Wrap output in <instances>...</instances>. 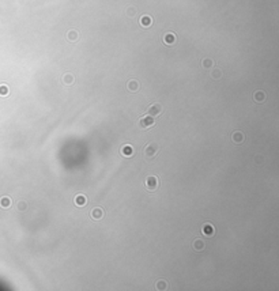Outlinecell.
<instances>
[{
	"mask_svg": "<svg viewBox=\"0 0 279 291\" xmlns=\"http://www.w3.org/2000/svg\"><path fill=\"white\" fill-rule=\"evenodd\" d=\"M162 112H164V106L158 102L151 103V105L147 108V114L151 116V117H157V116H159Z\"/></svg>",
	"mask_w": 279,
	"mask_h": 291,
	"instance_id": "6da1fadb",
	"label": "cell"
},
{
	"mask_svg": "<svg viewBox=\"0 0 279 291\" xmlns=\"http://www.w3.org/2000/svg\"><path fill=\"white\" fill-rule=\"evenodd\" d=\"M159 147H158V144L155 143H150V144H147L146 147H144V156L148 159L154 158V156L157 155V153H158Z\"/></svg>",
	"mask_w": 279,
	"mask_h": 291,
	"instance_id": "7a4b0ae2",
	"label": "cell"
},
{
	"mask_svg": "<svg viewBox=\"0 0 279 291\" xmlns=\"http://www.w3.org/2000/svg\"><path fill=\"white\" fill-rule=\"evenodd\" d=\"M154 124H155V121H154V117H151V116L146 114V116H143V117L139 118L138 125L140 126V128H143V129H147V128H151Z\"/></svg>",
	"mask_w": 279,
	"mask_h": 291,
	"instance_id": "3957f363",
	"label": "cell"
},
{
	"mask_svg": "<svg viewBox=\"0 0 279 291\" xmlns=\"http://www.w3.org/2000/svg\"><path fill=\"white\" fill-rule=\"evenodd\" d=\"M158 185H159L158 177H155V176L147 177V180H146V188L148 189V191H155V189L158 188Z\"/></svg>",
	"mask_w": 279,
	"mask_h": 291,
	"instance_id": "277c9868",
	"label": "cell"
},
{
	"mask_svg": "<svg viewBox=\"0 0 279 291\" xmlns=\"http://www.w3.org/2000/svg\"><path fill=\"white\" fill-rule=\"evenodd\" d=\"M120 153L123 156H125V158H131V156L134 155V148L131 144H123L120 148Z\"/></svg>",
	"mask_w": 279,
	"mask_h": 291,
	"instance_id": "5b68a950",
	"label": "cell"
},
{
	"mask_svg": "<svg viewBox=\"0 0 279 291\" xmlns=\"http://www.w3.org/2000/svg\"><path fill=\"white\" fill-rule=\"evenodd\" d=\"M127 88H128L131 93H138L139 88H140V85H139V82L136 79H129L128 82H127Z\"/></svg>",
	"mask_w": 279,
	"mask_h": 291,
	"instance_id": "8992f818",
	"label": "cell"
},
{
	"mask_svg": "<svg viewBox=\"0 0 279 291\" xmlns=\"http://www.w3.org/2000/svg\"><path fill=\"white\" fill-rule=\"evenodd\" d=\"M202 233L204 235H207V237H212V235L215 234V229H214V226H212L211 223H204L203 224V227H202Z\"/></svg>",
	"mask_w": 279,
	"mask_h": 291,
	"instance_id": "52a82bcc",
	"label": "cell"
},
{
	"mask_svg": "<svg viewBox=\"0 0 279 291\" xmlns=\"http://www.w3.org/2000/svg\"><path fill=\"white\" fill-rule=\"evenodd\" d=\"M90 215H91V218H93L94 221H101L105 214H104V209H102V208L97 207V208H93V209H91Z\"/></svg>",
	"mask_w": 279,
	"mask_h": 291,
	"instance_id": "ba28073f",
	"label": "cell"
},
{
	"mask_svg": "<svg viewBox=\"0 0 279 291\" xmlns=\"http://www.w3.org/2000/svg\"><path fill=\"white\" fill-rule=\"evenodd\" d=\"M204 248H206V244H204V241L200 239V238H196L194 242H192V249H194L195 252H197V253L202 252Z\"/></svg>",
	"mask_w": 279,
	"mask_h": 291,
	"instance_id": "9c48e42d",
	"label": "cell"
},
{
	"mask_svg": "<svg viewBox=\"0 0 279 291\" xmlns=\"http://www.w3.org/2000/svg\"><path fill=\"white\" fill-rule=\"evenodd\" d=\"M74 203L76 204L78 207H85L87 204V199H86L85 194H76L75 199H74Z\"/></svg>",
	"mask_w": 279,
	"mask_h": 291,
	"instance_id": "30bf717a",
	"label": "cell"
},
{
	"mask_svg": "<svg viewBox=\"0 0 279 291\" xmlns=\"http://www.w3.org/2000/svg\"><path fill=\"white\" fill-rule=\"evenodd\" d=\"M244 133L241 132V131H236V132H233L232 135V140L234 141L236 144H241L242 141H244Z\"/></svg>",
	"mask_w": 279,
	"mask_h": 291,
	"instance_id": "8fae6325",
	"label": "cell"
},
{
	"mask_svg": "<svg viewBox=\"0 0 279 291\" xmlns=\"http://www.w3.org/2000/svg\"><path fill=\"white\" fill-rule=\"evenodd\" d=\"M266 93L264 91H262V90H257V91L253 94V99H255V102H257V103H263L266 101Z\"/></svg>",
	"mask_w": 279,
	"mask_h": 291,
	"instance_id": "7c38bea8",
	"label": "cell"
},
{
	"mask_svg": "<svg viewBox=\"0 0 279 291\" xmlns=\"http://www.w3.org/2000/svg\"><path fill=\"white\" fill-rule=\"evenodd\" d=\"M11 204H12V201L8 196H4L0 199V207L2 208H8V207H11Z\"/></svg>",
	"mask_w": 279,
	"mask_h": 291,
	"instance_id": "4fadbf2b",
	"label": "cell"
},
{
	"mask_svg": "<svg viewBox=\"0 0 279 291\" xmlns=\"http://www.w3.org/2000/svg\"><path fill=\"white\" fill-rule=\"evenodd\" d=\"M151 23H153V19H151L148 15H143V16L140 18V25H142V26L148 27Z\"/></svg>",
	"mask_w": 279,
	"mask_h": 291,
	"instance_id": "5bb4252c",
	"label": "cell"
},
{
	"mask_svg": "<svg viewBox=\"0 0 279 291\" xmlns=\"http://www.w3.org/2000/svg\"><path fill=\"white\" fill-rule=\"evenodd\" d=\"M164 41H165V44H167V45L174 44V41H176V35H174L173 33H167V34L164 37Z\"/></svg>",
	"mask_w": 279,
	"mask_h": 291,
	"instance_id": "9a60e30c",
	"label": "cell"
},
{
	"mask_svg": "<svg viewBox=\"0 0 279 291\" xmlns=\"http://www.w3.org/2000/svg\"><path fill=\"white\" fill-rule=\"evenodd\" d=\"M63 83L67 85V86L72 85V83H74V76L71 74H64V75H63Z\"/></svg>",
	"mask_w": 279,
	"mask_h": 291,
	"instance_id": "2e32d148",
	"label": "cell"
},
{
	"mask_svg": "<svg viewBox=\"0 0 279 291\" xmlns=\"http://www.w3.org/2000/svg\"><path fill=\"white\" fill-rule=\"evenodd\" d=\"M8 93H10V90H8V87H7L6 85H0V95H2V97L8 95Z\"/></svg>",
	"mask_w": 279,
	"mask_h": 291,
	"instance_id": "e0dca14e",
	"label": "cell"
},
{
	"mask_svg": "<svg viewBox=\"0 0 279 291\" xmlns=\"http://www.w3.org/2000/svg\"><path fill=\"white\" fill-rule=\"evenodd\" d=\"M16 207H18V209H19V211H25V209L27 208V203L25 201V200H21V201H18Z\"/></svg>",
	"mask_w": 279,
	"mask_h": 291,
	"instance_id": "ac0fdd59",
	"label": "cell"
},
{
	"mask_svg": "<svg viewBox=\"0 0 279 291\" xmlns=\"http://www.w3.org/2000/svg\"><path fill=\"white\" fill-rule=\"evenodd\" d=\"M202 65H203V67H204V68H211L212 65H214V63H212L210 59H206V60H203Z\"/></svg>",
	"mask_w": 279,
	"mask_h": 291,
	"instance_id": "d6986e66",
	"label": "cell"
},
{
	"mask_svg": "<svg viewBox=\"0 0 279 291\" xmlns=\"http://www.w3.org/2000/svg\"><path fill=\"white\" fill-rule=\"evenodd\" d=\"M211 76L214 78V79H219V78H220V71L217 70V68H214L212 72H211Z\"/></svg>",
	"mask_w": 279,
	"mask_h": 291,
	"instance_id": "ffe728a7",
	"label": "cell"
},
{
	"mask_svg": "<svg viewBox=\"0 0 279 291\" xmlns=\"http://www.w3.org/2000/svg\"><path fill=\"white\" fill-rule=\"evenodd\" d=\"M166 282H165V280H161V282H158V283H157V288H158V290H166Z\"/></svg>",
	"mask_w": 279,
	"mask_h": 291,
	"instance_id": "44dd1931",
	"label": "cell"
},
{
	"mask_svg": "<svg viewBox=\"0 0 279 291\" xmlns=\"http://www.w3.org/2000/svg\"><path fill=\"white\" fill-rule=\"evenodd\" d=\"M68 38H70L71 41H75V40L78 38V33L76 31H70L68 33Z\"/></svg>",
	"mask_w": 279,
	"mask_h": 291,
	"instance_id": "7402d4cb",
	"label": "cell"
}]
</instances>
